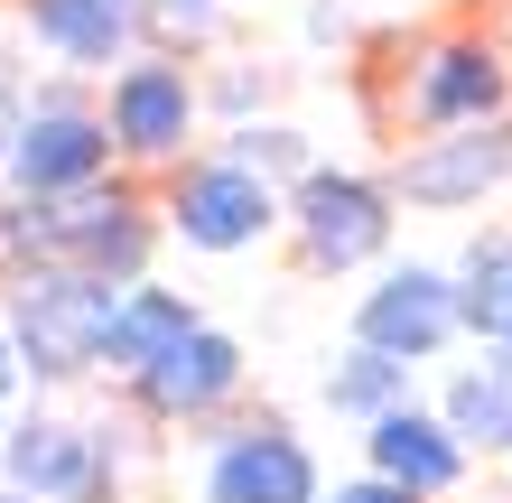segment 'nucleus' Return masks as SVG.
Instances as JSON below:
<instances>
[{
	"label": "nucleus",
	"instance_id": "obj_23",
	"mask_svg": "<svg viewBox=\"0 0 512 503\" xmlns=\"http://www.w3.org/2000/svg\"><path fill=\"white\" fill-rule=\"evenodd\" d=\"M215 10H224V0H215Z\"/></svg>",
	"mask_w": 512,
	"mask_h": 503
},
{
	"label": "nucleus",
	"instance_id": "obj_1",
	"mask_svg": "<svg viewBox=\"0 0 512 503\" xmlns=\"http://www.w3.org/2000/svg\"><path fill=\"white\" fill-rule=\"evenodd\" d=\"M112 317H122V289L94 280V271H66V261H28V271H10V299H0V327H10V345H19V364H28L38 392L103 373Z\"/></svg>",
	"mask_w": 512,
	"mask_h": 503
},
{
	"label": "nucleus",
	"instance_id": "obj_15",
	"mask_svg": "<svg viewBox=\"0 0 512 503\" xmlns=\"http://www.w3.org/2000/svg\"><path fill=\"white\" fill-rule=\"evenodd\" d=\"M317 401L336 410V420H391V410H410V364H391V354L373 345H345V354H326V373H317Z\"/></svg>",
	"mask_w": 512,
	"mask_h": 503
},
{
	"label": "nucleus",
	"instance_id": "obj_4",
	"mask_svg": "<svg viewBox=\"0 0 512 503\" xmlns=\"http://www.w3.org/2000/svg\"><path fill=\"white\" fill-rule=\"evenodd\" d=\"M391 196L382 177H354V168H308L289 187V233H298V252H308V271H364V261L391 252Z\"/></svg>",
	"mask_w": 512,
	"mask_h": 503
},
{
	"label": "nucleus",
	"instance_id": "obj_13",
	"mask_svg": "<svg viewBox=\"0 0 512 503\" xmlns=\"http://www.w3.org/2000/svg\"><path fill=\"white\" fill-rule=\"evenodd\" d=\"M196 327H205L196 299H177V289H149V280H140V289H122V317H112L103 373H112V382H149L177 345L196 336Z\"/></svg>",
	"mask_w": 512,
	"mask_h": 503
},
{
	"label": "nucleus",
	"instance_id": "obj_14",
	"mask_svg": "<svg viewBox=\"0 0 512 503\" xmlns=\"http://www.w3.org/2000/svg\"><path fill=\"white\" fill-rule=\"evenodd\" d=\"M28 38L56 47L66 66H112V56L131 47V28H140V0H28Z\"/></svg>",
	"mask_w": 512,
	"mask_h": 503
},
{
	"label": "nucleus",
	"instance_id": "obj_10",
	"mask_svg": "<svg viewBox=\"0 0 512 503\" xmlns=\"http://www.w3.org/2000/svg\"><path fill=\"white\" fill-rule=\"evenodd\" d=\"M233 392H243V336H224V327H196L149 382H131V401L149 410V420H177V429L224 420Z\"/></svg>",
	"mask_w": 512,
	"mask_h": 503
},
{
	"label": "nucleus",
	"instance_id": "obj_8",
	"mask_svg": "<svg viewBox=\"0 0 512 503\" xmlns=\"http://www.w3.org/2000/svg\"><path fill=\"white\" fill-rule=\"evenodd\" d=\"M503 177H512V122H485V131L419 140V150H410L401 168H391V196L457 215V205H485V196L503 187Z\"/></svg>",
	"mask_w": 512,
	"mask_h": 503
},
{
	"label": "nucleus",
	"instance_id": "obj_16",
	"mask_svg": "<svg viewBox=\"0 0 512 503\" xmlns=\"http://www.w3.org/2000/svg\"><path fill=\"white\" fill-rule=\"evenodd\" d=\"M438 420L457 429L475 457H512V364H503V354H485V364H466L457 382H447Z\"/></svg>",
	"mask_w": 512,
	"mask_h": 503
},
{
	"label": "nucleus",
	"instance_id": "obj_17",
	"mask_svg": "<svg viewBox=\"0 0 512 503\" xmlns=\"http://www.w3.org/2000/svg\"><path fill=\"white\" fill-rule=\"evenodd\" d=\"M457 289H466V336L475 345H512V243H503V233L466 243Z\"/></svg>",
	"mask_w": 512,
	"mask_h": 503
},
{
	"label": "nucleus",
	"instance_id": "obj_19",
	"mask_svg": "<svg viewBox=\"0 0 512 503\" xmlns=\"http://www.w3.org/2000/svg\"><path fill=\"white\" fill-rule=\"evenodd\" d=\"M326 503H419V494H410V485H391V476H373V466H364V476L326 485Z\"/></svg>",
	"mask_w": 512,
	"mask_h": 503
},
{
	"label": "nucleus",
	"instance_id": "obj_11",
	"mask_svg": "<svg viewBox=\"0 0 512 503\" xmlns=\"http://www.w3.org/2000/svg\"><path fill=\"white\" fill-rule=\"evenodd\" d=\"M466 457H475V448L438 420V410H419V401L364 429V466H373V476H391V485H410L419 503L457 494V485H466Z\"/></svg>",
	"mask_w": 512,
	"mask_h": 503
},
{
	"label": "nucleus",
	"instance_id": "obj_2",
	"mask_svg": "<svg viewBox=\"0 0 512 503\" xmlns=\"http://www.w3.org/2000/svg\"><path fill=\"white\" fill-rule=\"evenodd\" d=\"M196 494L205 503H326V476H317L308 438L280 410H261V420H205Z\"/></svg>",
	"mask_w": 512,
	"mask_h": 503
},
{
	"label": "nucleus",
	"instance_id": "obj_6",
	"mask_svg": "<svg viewBox=\"0 0 512 503\" xmlns=\"http://www.w3.org/2000/svg\"><path fill=\"white\" fill-rule=\"evenodd\" d=\"M280 224H289V196L270 187V177L233 168V159H196V168H177V187H168V233L187 252H252Z\"/></svg>",
	"mask_w": 512,
	"mask_h": 503
},
{
	"label": "nucleus",
	"instance_id": "obj_22",
	"mask_svg": "<svg viewBox=\"0 0 512 503\" xmlns=\"http://www.w3.org/2000/svg\"><path fill=\"white\" fill-rule=\"evenodd\" d=\"M0 438H10V410H0Z\"/></svg>",
	"mask_w": 512,
	"mask_h": 503
},
{
	"label": "nucleus",
	"instance_id": "obj_3",
	"mask_svg": "<svg viewBox=\"0 0 512 503\" xmlns=\"http://www.w3.org/2000/svg\"><path fill=\"white\" fill-rule=\"evenodd\" d=\"M0 494L28 503H112L122 466L103 448V420H66V410H19L0 438Z\"/></svg>",
	"mask_w": 512,
	"mask_h": 503
},
{
	"label": "nucleus",
	"instance_id": "obj_20",
	"mask_svg": "<svg viewBox=\"0 0 512 503\" xmlns=\"http://www.w3.org/2000/svg\"><path fill=\"white\" fill-rule=\"evenodd\" d=\"M19 122H28V103L10 94V66H0V168H10V150H19Z\"/></svg>",
	"mask_w": 512,
	"mask_h": 503
},
{
	"label": "nucleus",
	"instance_id": "obj_7",
	"mask_svg": "<svg viewBox=\"0 0 512 503\" xmlns=\"http://www.w3.org/2000/svg\"><path fill=\"white\" fill-rule=\"evenodd\" d=\"M112 168V122L103 112H84L75 84H47V94H28V122H19V150H10V177L19 196H84L103 187Z\"/></svg>",
	"mask_w": 512,
	"mask_h": 503
},
{
	"label": "nucleus",
	"instance_id": "obj_21",
	"mask_svg": "<svg viewBox=\"0 0 512 503\" xmlns=\"http://www.w3.org/2000/svg\"><path fill=\"white\" fill-rule=\"evenodd\" d=\"M19 382H28V364H19V345H10V327H0V410L19 401Z\"/></svg>",
	"mask_w": 512,
	"mask_h": 503
},
{
	"label": "nucleus",
	"instance_id": "obj_12",
	"mask_svg": "<svg viewBox=\"0 0 512 503\" xmlns=\"http://www.w3.org/2000/svg\"><path fill=\"white\" fill-rule=\"evenodd\" d=\"M410 112H419L429 131H485L494 112H503V66H494V47H475V38L438 47L429 66L410 75Z\"/></svg>",
	"mask_w": 512,
	"mask_h": 503
},
{
	"label": "nucleus",
	"instance_id": "obj_9",
	"mask_svg": "<svg viewBox=\"0 0 512 503\" xmlns=\"http://www.w3.org/2000/svg\"><path fill=\"white\" fill-rule=\"evenodd\" d=\"M103 122H112V150H122V159H177V150H187V131H196V84H187V66H168V56H131V66L112 75Z\"/></svg>",
	"mask_w": 512,
	"mask_h": 503
},
{
	"label": "nucleus",
	"instance_id": "obj_18",
	"mask_svg": "<svg viewBox=\"0 0 512 503\" xmlns=\"http://www.w3.org/2000/svg\"><path fill=\"white\" fill-rule=\"evenodd\" d=\"M233 168H252V177H270V187H280V177H289V187H298V177H308L317 159H308V140H298L289 122H243V131H233V150H224Z\"/></svg>",
	"mask_w": 512,
	"mask_h": 503
},
{
	"label": "nucleus",
	"instance_id": "obj_5",
	"mask_svg": "<svg viewBox=\"0 0 512 503\" xmlns=\"http://www.w3.org/2000/svg\"><path fill=\"white\" fill-rule=\"evenodd\" d=\"M457 336H466V289L438 261H401L354 299V345L391 354V364H438Z\"/></svg>",
	"mask_w": 512,
	"mask_h": 503
}]
</instances>
